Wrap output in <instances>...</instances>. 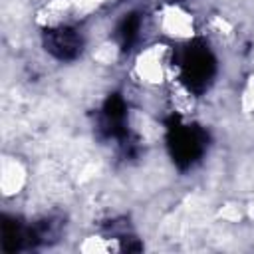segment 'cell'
<instances>
[{
    "instance_id": "6da1fadb",
    "label": "cell",
    "mask_w": 254,
    "mask_h": 254,
    "mask_svg": "<svg viewBox=\"0 0 254 254\" xmlns=\"http://www.w3.org/2000/svg\"><path fill=\"white\" fill-rule=\"evenodd\" d=\"M133 77L143 87H165L177 73V52L169 42H149L133 58Z\"/></svg>"
},
{
    "instance_id": "8992f818",
    "label": "cell",
    "mask_w": 254,
    "mask_h": 254,
    "mask_svg": "<svg viewBox=\"0 0 254 254\" xmlns=\"http://www.w3.org/2000/svg\"><path fill=\"white\" fill-rule=\"evenodd\" d=\"M77 0H46L36 12V24L44 30L73 24Z\"/></svg>"
},
{
    "instance_id": "7a4b0ae2",
    "label": "cell",
    "mask_w": 254,
    "mask_h": 254,
    "mask_svg": "<svg viewBox=\"0 0 254 254\" xmlns=\"http://www.w3.org/2000/svg\"><path fill=\"white\" fill-rule=\"evenodd\" d=\"M155 30L171 42L187 44L196 38V18L181 2H163L153 14Z\"/></svg>"
},
{
    "instance_id": "52a82bcc",
    "label": "cell",
    "mask_w": 254,
    "mask_h": 254,
    "mask_svg": "<svg viewBox=\"0 0 254 254\" xmlns=\"http://www.w3.org/2000/svg\"><path fill=\"white\" fill-rule=\"evenodd\" d=\"M165 89H167V103L173 115H177L179 119H187L196 111L198 93L192 87H189L185 81H181L179 77H173L165 85Z\"/></svg>"
},
{
    "instance_id": "5b68a950",
    "label": "cell",
    "mask_w": 254,
    "mask_h": 254,
    "mask_svg": "<svg viewBox=\"0 0 254 254\" xmlns=\"http://www.w3.org/2000/svg\"><path fill=\"white\" fill-rule=\"evenodd\" d=\"M171 151L173 157L185 165H190L194 159L200 157L202 153V143H204V135L194 127V125H181L175 131H171Z\"/></svg>"
},
{
    "instance_id": "277c9868",
    "label": "cell",
    "mask_w": 254,
    "mask_h": 254,
    "mask_svg": "<svg viewBox=\"0 0 254 254\" xmlns=\"http://www.w3.org/2000/svg\"><path fill=\"white\" fill-rule=\"evenodd\" d=\"M44 48L56 60H73L85 48V38L73 24L44 30Z\"/></svg>"
},
{
    "instance_id": "3957f363",
    "label": "cell",
    "mask_w": 254,
    "mask_h": 254,
    "mask_svg": "<svg viewBox=\"0 0 254 254\" xmlns=\"http://www.w3.org/2000/svg\"><path fill=\"white\" fill-rule=\"evenodd\" d=\"M187 44H189V48H185L183 56H177V75L175 77H179L181 81H185L189 87H192L198 93L212 79L214 58L204 44H198L196 40H190Z\"/></svg>"
},
{
    "instance_id": "ba28073f",
    "label": "cell",
    "mask_w": 254,
    "mask_h": 254,
    "mask_svg": "<svg viewBox=\"0 0 254 254\" xmlns=\"http://www.w3.org/2000/svg\"><path fill=\"white\" fill-rule=\"evenodd\" d=\"M24 183V169L18 161H4L2 163V189L4 192H18Z\"/></svg>"
}]
</instances>
